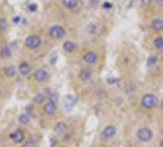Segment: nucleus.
Masks as SVG:
<instances>
[{"label": "nucleus", "instance_id": "1", "mask_svg": "<svg viewBox=\"0 0 163 147\" xmlns=\"http://www.w3.org/2000/svg\"><path fill=\"white\" fill-rule=\"evenodd\" d=\"M158 104V98L152 93H146L141 98V105L145 109H152Z\"/></svg>", "mask_w": 163, "mask_h": 147}, {"label": "nucleus", "instance_id": "2", "mask_svg": "<svg viewBox=\"0 0 163 147\" xmlns=\"http://www.w3.org/2000/svg\"><path fill=\"white\" fill-rule=\"evenodd\" d=\"M136 137L141 142H148V141L152 140L153 132H152V130L148 129V128H140L136 131Z\"/></svg>", "mask_w": 163, "mask_h": 147}, {"label": "nucleus", "instance_id": "3", "mask_svg": "<svg viewBox=\"0 0 163 147\" xmlns=\"http://www.w3.org/2000/svg\"><path fill=\"white\" fill-rule=\"evenodd\" d=\"M117 135V128L113 125H107L101 132V141H109Z\"/></svg>", "mask_w": 163, "mask_h": 147}, {"label": "nucleus", "instance_id": "4", "mask_svg": "<svg viewBox=\"0 0 163 147\" xmlns=\"http://www.w3.org/2000/svg\"><path fill=\"white\" fill-rule=\"evenodd\" d=\"M65 34H66V31H65V28L63 26H60V24L52 26L49 30V36L53 39H62L63 37H65Z\"/></svg>", "mask_w": 163, "mask_h": 147}, {"label": "nucleus", "instance_id": "5", "mask_svg": "<svg viewBox=\"0 0 163 147\" xmlns=\"http://www.w3.org/2000/svg\"><path fill=\"white\" fill-rule=\"evenodd\" d=\"M42 44V39L38 36H30L25 40V46L30 49H38Z\"/></svg>", "mask_w": 163, "mask_h": 147}, {"label": "nucleus", "instance_id": "6", "mask_svg": "<svg viewBox=\"0 0 163 147\" xmlns=\"http://www.w3.org/2000/svg\"><path fill=\"white\" fill-rule=\"evenodd\" d=\"M86 31L91 36H99V34L103 33L104 28L99 23H89L88 26H87V28H86Z\"/></svg>", "mask_w": 163, "mask_h": 147}, {"label": "nucleus", "instance_id": "7", "mask_svg": "<svg viewBox=\"0 0 163 147\" xmlns=\"http://www.w3.org/2000/svg\"><path fill=\"white\" fill-rule=\"evenodd\" d=\"M25 132L22 131V130H15L14 132H11L10 134V138H11V141L14 142V144H21V142L25 141Z\"/></svg>", "mask_w": 163, "mask_h": 147}, {"label": "nucleus", "instance_id": "8", "mask_svg": "<svg viewBox=\"0 0 163 147\" xmlns=\"http://www.w3.org/2000/svg\"><path fill=\"white\" fill-rule=\"evenodd\" d=\"M54 132L56 135H59V136H65V135L68 134V125L66 122L64 121H58L56 124L54 125Z\"/></svg>", "mask_w": 163, "mask_h": 147}, {"label": "nucleus", "instance_id": "9", "mask_svg": "<svg viewBox=\"0 0 163 147\" xmlns=\"http://www.w3.org/2000/svg\"><path fill=\"white\" fill-rule=\"evenodd\" d=\"M83 60L85 63L88 65H95L97 61H98V54L96 52H87L86 54L83 55Z\"/></svg>", "mask_w": 163, "mask_h": 147}, {"label": "nucleus", "instance_id": "10", "mask_svg": "<svg viewBox=\"0 0 163 147\" xmlns=\"http://www.w3.org/2000/svg\"><path fill=\"white\" fill-rule=\"evenodd\" d=\"M43 112L48 117H54L55 113H56V104L52 103L50 101H48L47 103L44 104V107H43Z\"/></svg>", "mask_w": 163, "mask_h": 147}, {"label": "nucleus", "instance_id": "11", "mask_svg": "<svg viewBox=\"0 0 163 147\" xmlns=\"http://www.w3.org/2000/svg\"><path fill=\"white\" fill-rule=\"evenodd\" d=\"M34 79L38 81V82H44V81H47L49 79V74H48L47 70H44V69H38V70H36L34 72Z\"/></svg>", "mask_w": 163, "mask_h": 147}, {"label": "nucleus", "instance_id": "12", "mask_svg": "<svg viewBox=\"0 0 163 147\" xmlns=\"http://www.w3.org/2000/svg\"><path fill=\"white\" fill-rule=\"evenodd\" d=\"M31 70H32V69H31V65L28 64V63H26V61H22V63L19 65V71H20V74H21V75H23V76L30 75Z\"/></svg>", "mask_w": 163, "mask_h": 147}, {"label": "nucleus", "instance_id": "13", "mask_svg": "<svg viewBox=\"0 0 163 147\" xmlns=\"http://www.w3.org/2000/svg\"><path fill=\"white\" fill-rule=\"evenodd\" d=\"M151 27H152V30L156 31V32L163 31V20L162 19H154V20H152V22H151Z\"/></svg>", "mask_w": 163, "mask_h": 147}, {"label": "nucleus", "instance_id": "14", "mask_svg": "<svg viewBox=\"0 0 163 147\" xmlns=\"http://www.w3.org/2000/svg\"><path fill=\"white\" fill-rule=\"evenodd\" d=\"M91 71L87 70V69H81L80 72H79V77L81 81H83V82H88L89 80H91Z\"/></svg>", "mask_w": 163, "mask_h": 147}, {"label": "nucleus", "instance_id": "15", "mask_svg": "<svg viewBox=\"0 0 163 147\" xmlns=\"http://www.w3.org/2000/svg\"><path fill=\"white\" fill-rule=\"evenodd\" d=\"M38 144H39V136H38V135H36V134H33L31 136L30 140L25 144V146H23V147H38Z\"/></svg>", "mask_w": 163, "mask_h": 147}, {"label": "nucleus", "instance_id": "16", "mask_svg": "<svg viewBox=\"0 0 163 147\" xmlns=\"http://www.w3.org/2000/svg\"><path fill=\"white\" fill-rule=\"evenodd\" d=\"M63 5L68 10H74L79 6V0H63Z\"/></svg>", "mask_w": 163, "mask_h": 147}, {"label": "nucleus", "instance_id": "17", "mask_svg": "<svg viewBox=\"0 0 163 147\" xmlns=\"http://www.w3.org/2000/svg\"><path fill=\"white\" fill-rule=\"evenodd\" d=\"M16 74H17V69H16L15 66H7L5 69V76L7 77V79H13V77L16 76Z\"/></svg>", "mask_w": 163, "mask_h": 147}, {"label": "nucleus", "instance_id": "18", "mask_svg": "<svg viewBox=\"0 0 163 147\" xmlns=\"http://www.w3.org/2000/svg\"><path fill=\"white\" fill-rule=\"evenodd\" d=\"M63 48H64L65 52L72 53L75 50V44H74V42H71V40H66V42L63 44Z\"/></svg>", "mask_w": 163, "mask_h": 147}, {"label": "nucleus", "instance_id": "19", "mask_svg": "<svg viewBox=\"0 0 163 147\" xmlns=\"http://www.w3.org/2000/svg\"><path fill=\"white\" fill-rule=\"evenodd\" d=\"M44 101H46V95H44L43 92H38L37 95L33 97V103H36V104H40V103H43Z\"/></svg>", "mask_w": 163, "mask_h": 147}, {"label": "nucleus", "instance_id": "20", "mask_svg": "<svg viewBox=\"0 0 163 147\" xmlns=\"http://www.w3.org/2000/svg\"><path fill=\"white\" fill-rule=\"evenodd\" d=\"M30 119H31V117H30V114H27V113H22L21 115H19V118H17L20 124H27V122L30 121Z\"/></svg>", "mask_w": 163, "mask_h": 147}, {"label": "nucleus", "instance_id": "21", "mask_svg": "<svg viewBox=\"0 0 163 147\" xmlns=\"http://www.w3.org/2000/svg\"><path fill=\"white\" fill-rule=\"evenodd\" d=\"M153 44H154V47H156L157 49L162 50V49H163V37H157V38H154Z\"/></svg>", "mask_w": 163, "mask_h": 147}, {"label": "nucleus", "instance_id": "22", "mask_svg": "<svg viewBox=\"0 0 163 147\" xmlns=\"http://www.w3.org/2000/svg\"><path fill=\"white\" fill-rule=\"evenodd\" d=\"M157 60H158L157 55H150L147 59V66H153V65L157 63Z\"/></svg>", "mask_w": 163, "mask_h": 147}, {"label": "nucleus", "instance_id": "23", "mask_svg": "<svg viewBox=\"0 0 163 147\" xmlns=\"http://www.w3.org/2000/svg\"><path fill=\"white\" fill-rule=\"evenodd\" d=\"M10 55H11V52H10V49L7 48V47H5L1 50V58H4V59H6V58H10Z\"/></svg>", "mask_w": 163, "mask_h": 147}, {"label": "nucleus", "instance_id": "24", "mask_svg": "<svg viewBox=\"0 0 163 147\" xmlns=\"http://www.w3.org/2000/svg\"><path fill=\"white\" fill-rule=\"evenodd\" d=\"M49 101L52 102V103H54V104H56L58 103V95H56L55 92H53V93H50L49 95Z\"/></svg>", "mask_w": 163, "mask_h": 147}, {"label": "nucleus", "instance_id": "25", "mask_svg": "<svg viewBox=\"0 0 163 147\" xmlns=\"http://www.w3.org/2000/svg\"><path fill=\"white\" fill-rule=\"evenodd\" d=\"M7 28V21L5 19H0V31H5Z\"/></svg>", "mask_w": 163, "mask_h": 147}, {"label": "nucleus", "instance_id": "26", "mask_svg": "<svg viewBox=\"0 0 163 147\" xmlns=\"http://www.w3.org/2000/svg\"><path fill=\"white\" fill-rule=\"evenodd\" d=\"M117 82H119L118 79H107V83H109V85H115Z\"/></svg>", "mask_w": 163, "mask_h": 147}, {"label": "nucleus", "instance_id": "27", "mask_svg": "<svg viewBox=\"0 0 163 147\" xmlns=\"http://www.w3.org/2000/svg\"><path fill=\"white\" fill-rule=\"evenodd\" d=\"M152 1H153V0H141V4L144 6H148V5L152 4Z\"/></svg>", "mask_w": 163, "mask_h": 147}, {"label": "nucleus", "instance_id": "28", "mask_svg": "<svg viewBox=\"0 0 163 147\" xmlns=\"http://www.w3.org/2000/svg\"><path fill=\"white\" fill-rule=\"evenodd\" d=\"M28 10H30V11H36V10H37V5H36V4H31V5H28Z\"/></svg>", "mask_w": 163, "mask_h": 147}, {"label": "nucleus", "instance_id": "29", "mask_svg": "<svg viewBox=\"0 0 163 147\" xmlns=\"http://www.w3.org/2000/svg\"><path fill=\"white\" fill-rule=\"evenodd\" d=\"M154 3H156V5H157V6L163 7V0H154Z\"/></svg>", "mask_w": 163, "mask_h": 147}, {"label": "nucleus", "instance_id": "30", "mask_svg": "<svg viewBox=\"0 0 163 147\" xmlns=\"http://www.w3.org/2000/svg\"><path fill=\"white\" fill-rule=\"evenodd\" d=\"M103 7H104V9H111V7H112V4H111V3H104V4H103Z\"/></svg>", "mask_w": 163, "mask_h": 147}, {"label": "nucleus", "instance_id": "31", "mask_svg": "<svg viewBox=\"0 0 163 147\" xmlns=\"http://www.w3.org/2000/svg\"><path fill=\"white\" fill-rule=\"evenodd\" d=\"M14 22H20V17H15L14 19Z\"/></svg>", "mask_w": 163, "mask_h": 147}, {"label": "nucleus", "instance_id": "32", "mask_svg": "<svg viewBox=\"0 0 163 147\" xmlns=\"http://www.w3.org/2000/svg\"><path fill=\"white\" fill-rule=\"evenodd\" d=\"M160 107H161V109H163V98H162V101H161V103H160Z\"/></svg>", "mask_w": 163, "mask_h": 147}, {"label": "nucleus", "instance_id": "33", "mask_svg": "<svg viewBox=\"0 0 163 147\" xmlns=\"http://www.w3.org/2000/svg\"><path fill=\"white\" fill-rule=\"evenodd\" d=\"M160 147H163V140L160 142Z\"/></svg>", "mask_w": 163, "mask_h": 147}]
</instances>
